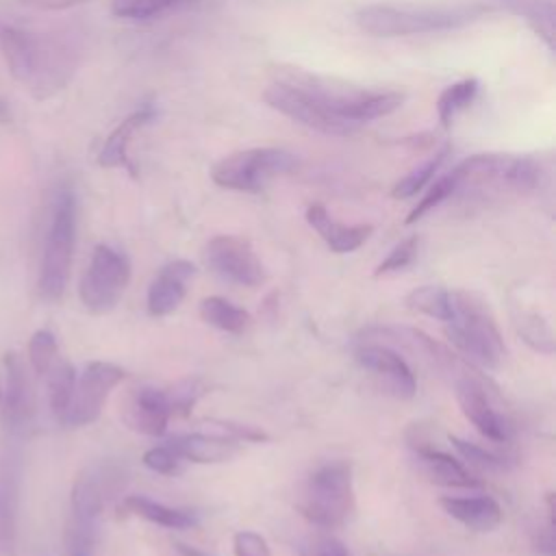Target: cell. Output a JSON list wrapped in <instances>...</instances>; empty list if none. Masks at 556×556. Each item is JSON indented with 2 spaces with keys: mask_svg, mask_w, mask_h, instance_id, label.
Here are the masks:
<instances>
[{
  "mask_svg": "<svg viewBox=\"0 0 556 556\" xmlns=\"http://www.w3.org/2000/svg\"><path fill=\"white\" fill-rule=\"evenodd\" d=\"M202 393H204V382L200 378H185L176 382L172 389H165L172 415H189L191 406Z\"/></svg>",
  "mask_w": 556,
  "mask_h": 556,
  "instance_id": "obj_38",
  "label": "cell"
},
{
  "mask_svg": "<svg viewBox=\"0 0 556 556\" xmlns=\"http://www.w3.org/2000/svg\"><path fill=\"white\" fill-rule=\"evenodd\" d=\"M46 380V389H48V404H50V413L54 415V419L59 424H63L65 413L70 408L72 402V393H74V384H76V369L70 361H65L63 356H59L48 371L41 376Z\"/></svg>",
  "mask_w": 556,
  "mask_h": 556,
  "instance_id": "obj_25",
  "label": "cell"
},
{
  "mask_svg": "<svg viewBox=\"0 0 556 556\" xmlns=\"http://www.w3.org/2000/svg\"><path fill=\"white\" fill-rule=\"evenodd\" d=\"M298 556H350L345 543L332 534H313L298 547Z\"/></svg>",
  "mask_w": 556,
  "mask_h": 556,
  "instance_id": "obj_40",
  "label": "cell"
},
{
  "mask_svg": "<svg viewBox=\"0 0 556 556\" xmlns=\"http://www.w3.org/2000/svg\"><path fill=\"white\" fill-rule=\"evenodd\" d=\"M130 282V261L124 252L98 243L93 248L89 267L85 269L78 295L83 306L93 315H104L117 306Z\"/></svg>",
  "mask_w": 556,
  "mask_h": 556,
  "instance_id": "obj_8",
  "label": "cell"
},
{
  "mask_svg": "<svg viewBox=\"0 0 556 556\" xmlns=\"http://www.w3.org/2000/svg\"><path fill=\"white\" fill-rule=\"evenodd\" d=\"M452 387L463 415L476 426L480 434L495 443H508L515 437V426L504 413L497 410L493 402L497 397V389L489 378L476 374L456 380Z\"/></svg>",
  "mask_w": 556,
  "mask_h": 556,
  "instance_id": "obj_9",
  "label": "cell"
},
{
  "mask_svg": "<svg viewBox=\"0 0 556 556\" xmlns=\"http://www.w3.org/2000/svg\"><path fill=\"white\" fill-rule=\"evenodd\" d=\"M460 187V172L458 167L450 169L447 174H443L441 178H437L428 191L424 193V198L415 204V208H410V213L406 215V224H415L419 222L424 215H428L432 208L441 206L447 198H452Z\"/></svg>",
  "mask_w": 556,
  "mask_h": 556,
  "instance_id": "obj_31",
  "label": "cell"
},
{
  "mask_svg": "<svg viewBox=\"0 0 556 556\" xmlns=\"http://www.w3.org/2000/svg\"><path fill=\"white\" fill-rule=\"evenodd\" d=\"M67 554H70V556H93V552H89V549H78V547L67 549Z\"/></svg>",
  "mask_w": 556,
  "mask_h": 556,
  "instance_id": "obj_46",
  "label": "cell"
},
{
  "mask_svg": "<svg viewBox=\"0 0 556 556\" xmlns=\"http://www.w3.org/2000/svg\"><path fill=\"white\" fill-rule=\"evenodd\" d=\"M83 2H87V0H22V4L41 9V11H65V9L78 7Z\"/></svg>",
  "mask_w": 556,
  "mask_h": 556,
  "instance_id": "obj_43",
  "label": "cell"
},
{
  "mask_svg": "<svg viewBox=\"0 0 556 556\" xmlns=\"http://www.w3.org/2000/svg\"><path fill=\"white\" fill-rule=\"evenodd\" d=\"M447 154H450V146H445L430 161H426L424 165H419L410 174H406L402 180H397L391 189V195L397 198V200H406V198L417 195V191H421L434 178V174L441 169V165L447 161Z\"/></svg>",
  "mask_w": 556,
  "mask_h": 556,
  "instance_id": "obj_32",
  "label": "cell"
},
{
  "mask_svg": "<svg viewBox=\"0 0 556 556\" xmlns=\"http://www.w3.org/2000/svg\"><path fill=\"white\" fill-rule=\"evenodd\" d=\"M156 115V106L152 102L141 104L137 111H132L128 117H124L113 130L111 135L104 139L100 154H98V163L102 167H128L132 172V165L128 161V143L130 137L143 128L146 124H150Z\"/></svg>",
  "mask_w": 556,
  "mask_h": 556,
  "instance_id": "obj_20",
  "label": "cell"
},
{
  "mask_svg": "<svg viewBox=\"0 0 556 556\" xmlns=\"http://www.w3.org/2000/svg\"><path fill=\"white\" fill-rule=\"evenodd\" d=\"M128 471L122 463L102 460L85 467L70 493V526H67V549L93 552L100 532V517L106 502L119 493L126 484Z\"/></svg>",
  "mask_w": 556,
  "mask_h": 556,
  "instance_id": "obj_2",
  "label": "cell"
},
{
  "mask_svg": "<svg viewBox=\"0 0 556 556\" xmlns=\"http://www.w3.org/2000/svg\"><path fill=\"white\" fill-rule=\"evenodd\" d=\"M141 463L161 476H180L185 471V460L167 443L146 450Z\"/></svg>",
  "mask_w": 556,
  "mask_h": 556,
  "instance_id": "obj_39",
  "label": "cell"
},
{
  "mask_svg": "<svg viewBox=\"0 0 556 556\" xmlns=\"http://www.w3.org/2000/svg\"><path fill=\"white\" fill-rule=\"evenodd\" d=\"M404 304H406L408 311L428 315V317L439 319V321H443V324L450 319V313H452V306H450V291L443 289V287H439V285H424V287L413 289V291L404 298Z\"/></svg>",
  "mask_w": 556,
  "mask_h": 556,
  "instance_id": "obj_29",
  "label": "cell"
},
{
  "mask_svg": "<svg viewBox=\"0 0 556 556\" xmlns=\"http://www.w3.org/2000/svg\"><path fill=\"white\" fill-rule=\"evenodd\" d=\"M0 52L7 63L9 74L26 83L35 74L37 67V46L33 37L15 26H2L0 28Z\"/></svg>",
  "mask_w": 556,
  "mask_h": 556,
  "instance_id": "obj_22",
  "label": "cell"
},
{
  "mask_svg": "<svg viewBox=\"0 0 556 556\" xmlns=\"http://www.w3.org/2000/svg\"><path fill=\"white\" fill-rule=\"evenodd\" d=\"M22 458L15 447L0 450V556H17Z\"/></svg>",
  "mask_w": 556,
  "mask_h": 556,
  "instance_id": "obj_14",
  "label": "cell"
},
{
  "mask_svg": "<svg viewBox=\"0 0 556 556\" xmlns=\"http://www.w3.org/2000/svg\"><path fill=\"white\" fill-rule=\"evenodd\" d=\"M208 269L222 280L239 287H258L265 280V267L252 243L237 235H217L204 248Z\"/></svg>",
  "mask_w": 556,
  "mask_h": 556,
  "instance_id": "obj_11",
  "label": "cell"
},
{
  "mask_svg": "<svg viewBox=\"0 0 556 556\" xmlns=\"http://www.w3.org/2000/svg\"><path fill=\"white\" fill-rule=\"evenodd\" d=\"M167 445L182 458L200 465L208 463H226L239 452V443L206 434V432H191V434H178L167 441Z\"/></svg>",
  "mask_w": 556,
  "mask_h": 556,
  "instance_id": "obj_21",
  "label": "cell"
},
{
  "mask_svg": "<svg viewBox=\"0 0 556 556\" xmlns=\"http://www.w3.org/2000/svg\"><path fill=\"white\" fill-rule=\"evenodd\" d=\"M169 417H172V408H169L165 389H156V387L135 389L122 413V419L130 430L150 434V437L165 434Z\"/></svg>",
  "mask_w": 556,
  "mask_h": 556,
  "instance_id": "obj_16",
  "label": "cell"
},
{
  "mask_svg": "<svg viewBox=\"0 0 556 556\" xmlns=\"http://www.w3.org/2000/svg\"><path fill=\"white\" fill-rule=\"evenodd\" d=\"M515 13L523 15L536 35L547 43V48H554V33H556V13L554 4L549 0H519Z\"/></svg>",
  "mask_w": 556,
  "mask_h": 556,
  "instance_id": "obj_33",
  "label": "cell"
},
{
  "mask_svg": "<svg viewBox=\"0 0 556 556\" xmlns=\"http://www.w3.org/2000/svg\"><path fill=\"white\" fill-rule=\"evenodd\" d=\"M198 2L200 0H111V13L126 20H150Z\"/></svg>",
  "mask_w": 556,
  "mask_h": 556,
  "instance_id": "obj_30",
  "label": "cell"
},
{
  "mask_svg": "<svg viewBox=\"0 0 556 556\" xmlns=\"http://www.w3.org/2000/svg\"><path fill=\"white\" fill-rule=\"evenodd\" d=\"M298 510L317 528L343 526L354 510L352 465L343 458L317 465L302 484Z\"/></svg>",
  "mask_w": 556,
  "mask_h": 556,
  "instance_id": "obj_4",
  "label": "cell"
},
{
  "mask_svg": "<svg viewBox=\"0 0 556 556\" xmlns=\"http://www.w3.org/2000/svg\"><path fill=\"white\" fill-rule=\"evenodd\" d=\"M200 432L206 434H215L235 443H263L269 441V434L258 428V426H250V424H239V421H230V419H208L202 424Z\"/></svg>",
  "mask_w": 556,
  "mask_h": 556,
  "instance_id": "obj_34",
  "label": "cell"
},
{
  "mask_svg": "<svg viewBox=\"0 0 556 556\" xmlns=\"http://www.w3.org/2000/svg\"><path fill=\"white\" fill-rule=\"evenodd\" d=\"M200 317L204 324L230 334H239L250 326V313L222 295L204 298L200 302Z\"/></svg>",
  "mask_w": 556,
  "mask_h": 556,
  "instance_id": "obj_26",
  "label": "cell"
},
{
  "mask_svg": "<svg viewBox=\"0 0 556 556\" xmlns=\"http://www.w3.org/2000/svg\"><path fill=\"white\" fill-rule=\"evenodd\" d=\"M450 319L445 334L471 365L497 369L506 356V345L489 302L465 289L450 291Z\"/></svg>",
  "mask_w": 556,
  "mask_h": 556,
  "instance_id": "obj_1",
  "label": "cell"
},
{
  "mask_svg": "<svg viewBox=\"0 0 556 556\" xmlns=\"http://www.w3.org/2000/svg\"><path fill=\"white\" fill-rule=\"evenodd\" d=\"M306 222L308 226L326 241V245L337 254H348L358 250L374 232L371 224H341L332 219V215L326 211L324 204H311L306 208Z\"/></svg>",
  "mask_w": 556,
  "mask_h": 556,
  "instance_id": "obj_18",
  "label": "cell"
},
{
  "mask_svg": "<svg viewBox=\"0 0 556 556\" xmlns=\"http://www.w3.org/2000/svg\"><path fill=\"white\" fill-rule=\"evenodd\" d=\"M504 2H506V4H508V7H510V9H515V4H517V2H519V0H504Z\"/></svg>",
  "mask_w": 556,
  "mask_h": 556,
  "instance_id": "obj_47",
  "label": "cell"
},
{
  "mask_svg": "<svg viewBox=\"0 0 556 556\" xmlns=\"http://www.w3.org/2000/svg\"><path fill=\"white\" fill-rule=\"evenodd\" d=\"M406 96L400 91H358L343 109V115L354 124H365L378 117H387L404 104Z\"/></svg>",
  "mask_w": 556,
  "mask_h": 556,
  "instance_id": "obj_24",
  "label": "cell"
},
{
  "mask_svg": "<svg viewBox=\"0 0 556 556\" xmlns=\"http://www.w3.org/2000/svg\"><path fill=\"white\" fill-rule=\"evenodd\" d=\"M119 510L137 515L150 523L172 528V530H185V528L198 526V515L193 510L172 508V506L161 504L148 495H126L119 504Z\"/></svg>",
  "mask_w": 556,
  "mask_h": 556,
  "instance_id": "obj_23",
  "label": "cell"
},
{
  "mask_svg": "<svg viewBox=\"0 0 556 556\" xmlns=\"http://www.w3.org/2000/svg\"><path fill=\"white\" fill-rule=\"evenodd\" d=\"M554 495H545V521L534 534V549L541 556H554Z\"/></svg>",
  "mask_w": 556,
  "mask_h": 556,
  "instance_id": "obj_42",
  "label": "cell"
},
{
  "mask_svg": "<svg viewBox=\"0 0 556 556\" xmlns=\"http://www.w3.org/2000/svg\"><path fill=\"white\" fill-rule=\"evenodd\" d=\"M417 254H419V237L417 235L406 237L387 254L384 261H380L374 276H387V274L404 271L417 261Z\"/></svg>",
  "mask_w": 556,
  "mask_h": 556,
  "instance_id": "obj_37",
  "label": "cell"
},
{
  "mask_svg": "<svg viewBox=\"0 0 556 556\" xmlns=\"http://www.w3.org/2000/svg\"><path fill=\"white\" fill-rule=\"evenodd\" d=\"M0 395H2V387H0Z\"/></svg>",
  "mask_w": 556,
  "mask_h": 556,
  "instance_id": "obj_48",
  "label": "cell"
},
{
  "mask_svg": "<svg viewBox=\"0 0 556 556\" xmlns=\"http://www.w3.org/2000/svg\"><path fill=\"white\" fill-rule=\"evenodd\" d=\"M484 13V7L367 4L356 13V24L374 37H402L463 28L480 20Z\"/></svg>",
  "mask_w": 556,
  "mask_h": 556,
  "instance_id": "obj_3",
  "label": "cell"
},
{
  "mask_svg": "<svg viewBox=\"0 0 556 556\" xmlns=\"http://www.w3.org/2000/svg\"><path fill=\"white\" fill-rule=\"evenodd\" d=\"M295 165V156L282 148H248L217 161L211 169V178L224 189L256 193Z\"/></svg>",
  "mask_w": 556,
  "mask_h": 556,
  "instance_id": "obj_6",
  "label": "cell"
},
{
  "mask_svg": "<svg viewBox=\"0 0 556 556\" xmlns=\"http://www.w3.org/2000/svg\"><path fill=\"white\" fill-rule=\"evenodd\" d=\"M354 358L389 395L397 400H410L415 395L417 378L402 352L376 341H358Z\"/></svg>",
  "mask_w": 556,
  "mask_h": 556,
  "instance_id": "obj_12",
  "label": "cell"
},
{
  "mask_svg": "<svg viewBox=\"0 0 556 556\" xmlns=\"http://www.w3.org/2000/svg\"><path fill=\"white\" fill-rule=\"evenodd\" d=\"M124 378H126V371L115 363H106V361L87 363L83 374L76 376L72 402L63 424L72 428L93 424L100 417L111 391Z\"/></svg>",
  "mask_w": 556,
  "mask_h": 556,
  "instance_id": "obj_10",
  "label": "cell"
},
{
  "mask_svg": "<svg viewBox=\"0 0 556 556\" xmlns=\"http://www.w3.org/2000/svg\"><path fill=\"white\" fill-rule=\"evenodd\" d=\"M4 391L0 395L2 402V424L9 432L22 434L30 428L35 417V393L26 371V365L17 352H7L4 358Z\"/></svg>",
  "mask_w": 556,
  "mask_h": 556,
  "instance_id": "obj_13",
  "label": "cell"
},
{
  "mask_svg": "<svg viewBox=\"0 0 556 556\" xmlns=\"http://www.w3.org/2000/svg\"><path fill=\"white\" fill-rule=\"evenodd\" d=\"M193 276L195 265L185 258L163 265L148 287V313L152 317H165L174 313L182 304L187 295V282Z\"/></svg>",
  "mask_w": 556,
  "mask_h": 556,
  "instance_id": "obj_17",
  "label": "cell"
},
{
  "mask_svg": "<svg viewBox=\"0 0 556 556\" xmlns=\"http://www.w3.org/2000/svg\"><path fill=\"white\" fill-rule=\"evenodd\" d=\"M450 443H452L454 450L460 454V458H463L467 465L476 467V469L502 471V469H506V467L510 465L506 456L495 454V452H491V450H484V447H480V445H476V443H471V441H465V439H460V437L450 434Z\"/></svg>",
  "mask_w": 556,
  "mask_h": 556,
  "instance_id": "obj_35",
  "label": "cell"
},
{
  "mask_svg": "<svg viewBox=\"0 0 556 556\" xmlns=\"http://www.w3.org/2000/svg\"><path fill=\"white\" fill-rule=\"evenodd\" d=\"M478 78H465L445 87L437 100V115L443 128H450L460 111H465L478 96Z\"/></svg>",
  "mask_w": 556,
  "mask_h": 556,
  "instance_id": "obj_28",
  "label": "cell"
},
{
  "mask_svg": "<svg viewBox=\"0 0 556 556\" xmlns=\"http://www.w3.org/2000/svg\"><path fill=\"white\" fill-rule=\"evenodd\" d=\"M61 356L56 337L48 328H39L33 332L28 341V363L37 376H43L48 367Z\"/></svg>",
  "mask_w": 556,
  "mask_h": 556,
  "instance_id": "obj_36",
  "label": "cell"
},
{
  "mask_svg": "<svg viewBox=\"0 0 556 556\" xmlns=\"http://www.w3.org/2000/svg\"><path fill=\"white\" fill-rule=\"evenodd\" d=\"M235 556H271L269 543L254 530H239L232 536Z\"/></svg>",
  "mask_w": 556,
  "mask_h": 556,
  "instance_id": "obj_41",
  "label": "cell"
},
{
  "mask_svg": "<svg viewBox=\"0 0 556 556\" xmlns=\"http://www.w3.org/2000/svg\"><path fill=\"white\" fill-rule=\"evenodd\" d=\"M78 204L72 189H61L52 204L50 224L46 230L43 254L39 265L37 289L41 300L59 302L67 289L74 245H76Z\"/></svg>",
  "mask_w": 556,
  "mask_h": 556,
  "instance_id": "obj_5",
  "label": "cell"
},
{
  "mask_svg": "<svg viewBox=\"0 0 556 556\" xmlns=\"http://www.w3.org/2000/svg\"><path fill=\"white\" fill-rule=\"evenodd\" d=\"M513 324L523 343L530 345L534 352L547 356L554 354V332L543 315H539L536 311L519 308L513 313Z\"/></svg>",
  "mask_w": 556,
  "mask_h": 556,
  "instance_id": "obj_27",
  "label": "cell"
},
{
  "mask_svg": "<svg viewBox=\"0 0 556 556\" xmlns=\"http://www.w3.org/2000/svg\"><path fill=\"white\" fill-rule=\"evenodd\" d=\"M172 547H174L176 556H215V554H208V552H204V549H198V547H193V545H187V543H178V541H176Z\"/></svg>",
  "mask_w": 556,
  "mask_h": 556,
  "instance_id": "obj_44",
  "label": "cell"
},
{
  "mask_svg": "<svg viewBox=\"0 0 556 556\" xmlns=\"http://www.w3.org/2000/svg\"><path fill=\"white\" fill-rule=\"evenodd\" d=\"M439 506L458 523L473 532H493L502 523V506L491 495H469L439 497Z\"/></svg>",
  "mask_w": 556,
  "mask_h": 556,
  "instance_id": "obj_19",
  "label": "cell"
},
{
  "mask_svg": "<svg viewBox=\"0 0 556 556\" xmlns=\"http://www.w3.org/2000/svg\"><path fill=\"white\" fill-rule=\"evenodd\" d=\"M413 454H415V465L421 476H426L430 482L439 486H450V489H480L482 480H478L456 456L432 447L424 443L421 439H408Z\"/></svg>",
  "mask_w": 556,
  "mask_h": 556,
  "instance_id": "obj_15",
  "label": "cell"
},
{
  "mask_svg": "<svg viewBox=\"0 0 556 556\" xmlns=\"http://www.w3.org/2000/svg\"><path fill=\"white\" fill-rule=\"evenodd\" d=\"M13 119V113H11V106L7 100L0 98V124H9Z\"/></svg>",
  "mask_w": 556,
  "mask_h": 556,
  "instance_id": "obj_45",
  "label": "cell"
},
{
  "mask_svg": "<svg viewBox=\"0 0 556 556\" xmlns=\"http://www.w3.org/2000/svg\"><path fill=\"white\" fill-rule=\"evenodd\" d=\"M263 100L289 119L324 135L348 137L358 130V124L334 113L326 100L304 83H274L265 89Z\"/></svg>",
  "mask_w": 556,
  "mask_h": 556,
  "instance_id": "obj_7",
  "label": "cell"
}]
</instances>
